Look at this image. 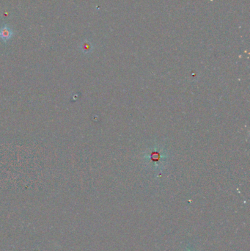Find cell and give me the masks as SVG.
Wrapping results in <instances>:
<instances>
[{
    "mask_svg": "<svg viewBox=\"0 0 250 251\" xmlns=\"http://www.w3.org/2000/svg\"><path fill=\"white\" fill-rule=\"evenodd\" d=\"M13 31L11 28L9 27L8 24H5L3 27L0 28V39L6 42L13 37Z\"/></svg>",
    "mask_w": 250,
    "mask_h": 251,
    "instance_id": "6da1fadb",
    "label": "cell"
}]
</instances>
